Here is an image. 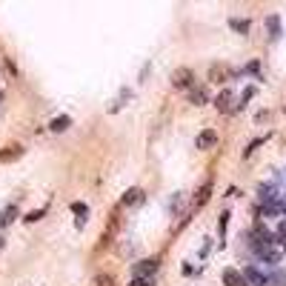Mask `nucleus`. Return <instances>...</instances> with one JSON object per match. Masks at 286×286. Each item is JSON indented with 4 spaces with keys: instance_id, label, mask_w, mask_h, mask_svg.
<instances>
[{
    "instance_id": "nucleus-1",
    "label": "nucleus",
    "mask_w": 286,
    "mask_h": 286,
    "mask_svg": "<svg viewBox=\"0 0 286 286\" xmlns=\"http://www.w3.org/2000/svg\"><path fill=\"white\" fill-rule=\"evenodd\" d=\"M169 80H172V86H175V89H183V92H189V89L195 86V72H192L189 66H178L175 72H172V78H169Z\"/></svg>"
},
{
    "instance_id": "nucleus-2",
    "label": "nucleus",
    "mask_w": 286,
    "mask_h": 286,
    "mask_svg": "<svg viewBox=\"0 0 286 286\" xmlns=\"http://www.w3.org/2000/svg\"><path fill=\"white\" fill-rule=\"evenodd\" d=\"M160 269V258H143L132 263V275L135 278H155V272Z\"/></svg>"
},
{
    "instance_id": "nucleus-3",
    "label": "nucleus",
    "mask_w": 286,
    "mask_h": 286,
    "mask_svg": "<svg viewBox=\"0 0 286 286\" xmlns=\"http://www.w3.org/2000/svg\"><path fill=\"white\" fill-rule=\"evenodd\" d=\"M23 155H26V146L23 143H9V146L0 149V163H15Z\"/></svg>"
},
{
    "instance_id": "nucleus-4",
    "label": "nucleus",
    "mask_w": 286,
    "mask_h": 286,
    "mask_svg": "<svg viewBox=\"0 0 286 286\" xmlns=\"http://www.w3.org/2000/svg\"><path fill=\"white\" fill-rule=\"evenodd\" d=\"M232 75H235V72L226 66V63H212V66H209V80H212V83H226V80H232Z\"/></svg>"
},
{
    "instance_id": "nucleus-5",
    "label": "nucleus",
    "mask_w": 286,
    "mask_h": 286,
    "mask_svg": "<svg viewBox=\"0 0 286 286\" xmlns=\"http://www.w3.org/2000/svg\"><path fill=\"white\" fill-rule=\"evenodd\" d=\"M215 109H218V112H223V115L235 112V95H232V89H223L218 98H215Z\"/></svg>"
},
{
    "instance_id": "nucleus-6",
    "label": "nucleus",
    "mask_w": 286,
    "mask_h": 286,
    "mask_svg": "<svg viewBox=\"0 0 286 286\" xmlns=\"http://www.w3.org/2000/svg\"><path fill=\"white\" fill-rule=\"evenodd\" d=\"M143 201H146V192L140 186H129L123 192V198H120V206H137V203H143Z\"/></svg>"
},
{
    "instance_id": "nucleus-7",
    "label": "nucleus",
    "mask_w": 286,
    "mask_h": 286,
    "mask_svg": "<svg viewBox=\"0 0 286 286\" xmlns=\"http://www.w3.org/2000/svg\"><path fill=\"white\" fill-rule=\"evenodd\" d=\"M120 226V215H118V209L112 212V218H109V226H106V232H103V237H101V243H98V252L101 249H106L109 243H112V237H115V229Z\"/></svg>"
},
{
    "instance_id": "nucleus-8",
    "label": "nucleus",
    "mask_w": 286,
    "mask_h": 286,
    "mask_svg": "<svg viewBox=\"0 0 286 286\" xmlns=\"http://www.w3.org/2000/svg\"><path fill=\"white\" fill-rule=\"evenodd\" d=\"M243 278H246V284L249 286H272L269 278H266L260 269H255V266H246V269H243Z\"/></svg>"
},
{
    "instance_id": "nucleus-9",
    "label": "nucleus",
    "mask_w": 286,
    "mask_h": 286,
    "mask_svg": "<svg viewBox=\"0 0 286 286\" xmlns=\"http://www.w3.org/2000/svg\"><path fill=\"white\" fill-rule=\"evenodd\" d=\"M220 278H223V286H249V284H246V278H243V272L232 269V266H226Z\"/></svg>"
},
{
    "instance_id": "nucleus-10",
    "label": "nucleus",
    "mask_w": 286,
    "mask_h": 286,
    "mask_svg": "<svg viewBox=\"0 0 286 286\" xmlns=\"http://www.w3.org/2000/svg\"><path fill=\"white\" fill-rule=\"evenodd\" d=\"M215 143H218V132H215V129H203L201 135L195 137V146H198V149H212Z\"/></svg>"
},
{
    "instance_id": "nucleus-11",
    "label": "nucleus",
    "mask_w": 286,
    "mask_h": 286,
    "mask_svg": "<svg viewBox=\"0 0 286 286\" xmlns=\"http://www.w3.org/2000/svg\"><path fill=\"white\" fill-rule=\"evenodd\" d=\"M17 218H20L17 203H9V206H3V209H0V226H9V223H15Z\"/></svg>"
},
{
    "instance_id": "nucleus-12",
    "label": "nucleus",
    "mask_w": 286,
    "mask_h": 286,
    "mask_svg": "<svg viewBox=\"0 0 286 286\" xmlns=\"http://www.w3.org/2000/svg\"><path fill=\"white\" fill-rule=\"evenodd\" d=\"M69 126H72V118H69V115H57V118H52V120H49V132H54V135L66 132Z\"/></svg>"
},
{
    "instance_id": "nucleus-13",
    "label": "nucleus",
    "mask_w": 286,
    "mask_h": 286,
    "mask_svg": "<svg viewBox=\"0 0 286 286\" xmlns=\"http://www.w3.org/2000/svg\"><path fill=\"white\" fill-rule=\"evenodd\" d=\"M189 103H195V106H203V103H209V95H206V89L195 83L192 89H189Z\"/></svg>"
},
{
    "instance_id": "nucleus-14",
    "label": "nucleus",
    "mask_w": 286,
    "mask_h": 286,
    "mask_svg": "<svg viewBox=\"0 0 286 286\" xmlns=\"http://www.w3.org/2000/svg\"><path fill=\"white\" fill-rule=\"evenodd\" d=\"M209 195H212V181H206V183L198 189V195H195V203H192V206H195V209H201L203 203L209 201Z\"/></svg>"
},
{
    "instance_id": "nucleus-15",
    "label": "nucleus",
    "mask_w": 286,
    "mask_h": 286,
    "mask_svg": "<svg viewBox=\"0 0 286 286\" xmlns=\"http://www.w3.org/2000/svg\"><path fill=\"white\" fill-rule=\"evenodd\" d=\"M266 29H269V40H278V37H281V17L269 15L266 17Z\"/></svg>"
},
{
    "instance_id": "nucleus-16",
    "label": "nucleus",
    "mask_w": 286,
    "mask_h": 286,
    "mask_svg": "<svg viewBox=\"0 0 286 286\" xmlns=\"http://www.w3.org/2000/svg\"><path fill=\"white\" fill-rule=\"evenodd\" d=\"M72 212L78 215V226H83L86 218H89V206H86V203H80V201H75V203H72Z\"/></svg>"
},
{
    "instance_id": "nucleus-17",
    "label": "nucleus",
    "mask_w": 286,
    "mask_h": 286,
    "mask_svg": "<svg viewBox=\"0 0 286 286\" xmlns=\"http://www.w3.org/2000/svg\"><path fill=\"white\" fill-rule=\"evenodd\" d=\"M46 212H49V206H40V209H34V212H26L23 220H26V223H37V220L46 218Z\"/></svg>"
},
{
    "instance_id": "nucleus-18",
    "label": "nucleus",
    "mask_w": 286,
    "mask_h": 286,
    "mask_svg": "<svg viewBox=\"0 0 286 286\" xmlns=\"http://www.w3.org/2000/svg\"><path fill=\"white\" fill-rule=\"evenodd\" d=\"M92 286H118V281H115V278H112L109 272H101V275H95Z\"/></svg>"
},
{
    "instance_id": "nucleus-19",
    "label": "nucleus",
    "mask_w": 286,
    "mask_h": 286,
    "mask_svg": "<svg viewBox=\"0 0 286 286\" xmlns=\"http://www.w3.org/2000/svg\"><path fill=\"white\" fill-rule=\"evenodd\" d=\"M229 26H232L235 32H240V34H249V29H252V23H249V20H240V17H232Z\"/></svg>"
},
{
    "instance_id": "nucleus-20",
    "label": "nucleus",
    "mask_w": 286,
    "mask_h": 286,
    "mask_svg": "<svg viewBox=\"0 0 286 286\" xmlns=\"http://www.w3.org/2000/svg\"><path fill=\"white\" fill-rule=\"evenodd\" d=\"M183 192H175V195H172V201H169V212H172V215H178V212H181V203H183Z\"/></svg>"
},
{
    "instance_id": "nucleus-21",
    "label": "nucleus",
    "mask_w": 286,
    "mask_h": 286,
    "mask_svg": "<svg viewBox=\"0 0 286 286\" xmlns=\"http://www.w3.org/2000/svg\"><path fill=\"white\" fill-rule=\"evenodd\" d=\"M252 98H255V86H246V89H243V95H240V103L235 106V112H237V109H243V106L252 101Z\"/></svg>"
},
{
    "instance_id": "nucleus-22",
    "label": "nucleus",
    "mask_w": 286,
    "mask_h": 286,
    "mask_svg": "<svg viewBox=\"0 0 286 286\" xmlns=\"http://www.w3.org/2000/svg\"><path fill=\"white\" fill-rule=\"evenodd\" d=\"M269 281H275L278 286H286V269H281V266H278V269H275V275H272Z\"/></svg>"
},
{
    "instance_id": "nucleus-23",
    "label": "nucleus",
    "mask_w": 286,
    "mask_h": 286,
    "mask_svg": "<svg viewBox=\"0 0 286 286\" xmlns=\"http://www.w3.org/2000/svg\"><path fill=\"white\" fill-rule=\"evenodd\" d=\"M263 140H266V137H258V140H252V143H249V146H246V149H243V157H249V155H252V152L258 149V146H260V143H263Z\"/></svg>"
},
{
    "instance_id": "nucleus-24",
    "label": "nucleus",
    "mask_w": 286,
    "mask_h": 286,
    "mask_svg": "<svg viewBox=\"0 0 286 286\" xmlns=\"http://www.w3.org/2000/svg\"><path fill=\"white\" fill-rule=\"evenodd\" d=\"M129 286H155V278H132Z\"/></svg>"
},
{
    "instance_id": "nucleus-25",
    "label": "nucleus",
    "mask_w": 286,
    "mask_h": 286,
    "mask_svg": "<svg viewBox=\"0 0 286 286\" xmlns=\"http://www.w3.org/2000/svg\"><path fill=\"white\" fill-rule=\"evenodd\" d=\"M226 223H229V212H223V215H220V237L226 235Z\"/></svg>"
},
{
    "instance_id": "nucleus-26",
    "label": "nucleus",
    "mask_w": 286,
    "mask_h": 286,
    "mask_svg": "<svg viewBox=\"0 0 286 286\" xmlns=\"http://www.w3.org/2000/svg\"><path fill=\"white\" fill-rule=\"evenodd\" d=\"M209 249H212V240H206V243H203V249H201V258H206V255H209Z\"/></svg>"
},
{
    "instance_id": "nucleus-27",
    "label": "nucleus",
    "mask_w": 286,
    "mask_h": 286,
    "mask_svg": "<svg viewBox=\"0 0 286 286\" xmlns=\"http://www.w3.org/2000/svg\"><path fill=\"white\" fill-rule=\"evenodd\" d=\"M258 69H260V63H258V60H255V63H249V66H246V72H252V75H255V72H258Z\"/></svg>"
},
{
    "instance_id": "nucleus-28",
    "label": "nucleus",
    "mask_w": 286,
    "mask_h": 286,
    "mask_svg": "<svg viewBox=\"0 0 286 286\" xmlns=\"http://www.w3.org/2000/svg\"><path fill=\"white\" fill-rule=\"evenodd\" d=\"M3 243H6V237H3V235H0V249H3Z\"/></svg>"
},
{
    "instance_id": "nucleus-29",
    "label": "nucleus",
    "mask_w": 286,
    "mask_h": 286,
    "mask_svg": "<svg viewBox=\"0 0 286 286\" xmlns=\"http://www.w3.org/2000/svg\"><path fill=\"white\" fill-rule=\"evenodd\" d=\"M0 103H3V89H0Z\"/></svg>"
},
{
    "instance_id": "nucleus-30",
    "label": "nucleus",
    "mask_w": 286,
    "mask_h": 286,
    "mask_svg": "<svg viewBox=\"0 0 286 286\" xmlns=\"http://www.w3.org/2000/svg\"><path fill=\"white\" fill-rule=\"evenodd\" d=\"M284 249H286V243H284Z\"/></svg>"
}]
</instances>
